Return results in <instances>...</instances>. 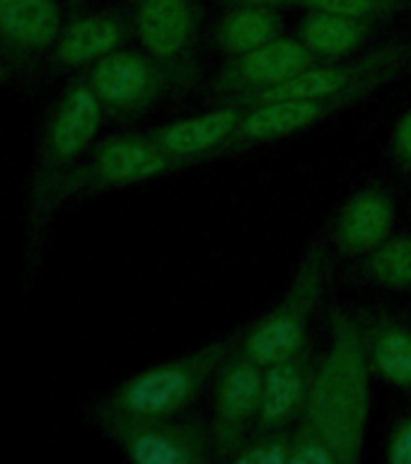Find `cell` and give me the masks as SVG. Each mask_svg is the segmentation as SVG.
<instances>
[{
    "label": "cell",
    "instance_id": "obj_1",
    "mask_svg": "<svg viewBox=\"0 0 411 464\" xmlns=\"http://www.w3.org/2000/svg\"><path fill=\"white\" fill-rule=\"evenodd\" d=\"M107 121L83 72L65 80L39 114L20 203V283L32 293L42 281L61 196L71 172L100 138Z\"/></svg>",
    "mask_w": 411,
    "mask_h": 464
},
{
    "label": "cell",
    "instance_id": "obj_2",
    "mask_svg": "<svg viewBox=\"0 0 411 464\" xmlns=\"http://www.w3.org/2000/svg\"><path fill=\"white\" fill-rule=\"evenodd\" d=\"M370 372L361 317L337 307L329 314V343L312 375L303 416L325 435L339 464H354L363 455L370 416Z\"/></svg>",
    "mask_w": 411,
    "mask_h": 464
},
{
    "label": "cell",
    "instance_id": "obj_3",
    "mask_svg": "<svg viewBox=\"0 0 411 464\" xmlns=\"http://www.w3.org/2000/svg\"><path fill=\"white\" fill-rule=\"evenodd\" d=\"M232 348V339H216L187 355L138 370L87 401V423L102 428L116 420L181 416L218 375Z\"/></svg>",
    "mask_w": 411,
    "mask_h": 464
},
{
    "label": "cell",
    "instance_id": "obj_4",
    "mask_svg": "<svg viewBox=\"0 0 411 464\" xmlns=\"http://www.w3.org/2000/svg\"><path fill=\"white\" fill-rule=\"evenodd\" d=\"M181 169H187V165L160 150L145 130L112 133L97 138L85 158L75 165L65 181L61 206L65 210L73 203L93 196L148 184Z\"/></svg>",
    "mask_w": 411,
    "mask_h": 464
},
{
    "label": "cell",
    "instance_id": "obj_5",
    "mask_svg": "<svg viewBox=\"0 0 411 464\" xmlns=\"http://www.w3.org/2000/svg\"><path fill=\"white\" fill-rule=\"evenodd\" d=\"M327 281V249L312 242L305 249L286 295L254 322L240 348L261 365H271L300 353L308 346V326L319 307Z\"/></svg>",
    "mask_w": 411,
    "mask_h": 464
},
{
    "label": "cell",
    "instance_id": "obj_6",
    "mask_svg": "<svg viewBox=\"0 0 411 464\" xmlns=\"http://www.w3.org/2000/svg\"><path fill=\"white\" fill-rule=\"evenodd\" d=\"M83 75L100 100L107 121H131L187 82L191 68L165 63L143 49L122 46L90 65Z\"/></svg>",
    "mask_w": 411,
    "mask_h": 464
},
{
    "label": "cell",
    "instance_id": "obj_7",
    "mask_svg": "<svg viewBox=\"0 0 411 464\" xmlns=\"http://www.w3.org/2000/svg\"><path fill=\"white\" fill-rule=\"evenodd\" d=\"M97 430L136 464H206L216 457L210 426L196 419L116 420Z\"/></svg>",
    "mask_w": 411,
    "mask_h": 464
},
{
    "label": "cell",
    "instance_id": "obj_8",
    "mask_svg": "<svg viewBox=\"0 0 411 464\" xmlns=\"http://www.w3.org/2000/svg\"><path fill=\"white\" fill-rule=\"evenodd\" d=\"M64 22V0H0V49L20 85L42 78Z\"/></svg>",
    "mask_w": 411,
    "mask_h": 464
},
{
    "label": "cell",
    "instance_id": "obj_9",
    "mask_svg": "<svg viewBox=\"0 0 411 464\" xmlns=\"http://www.w3.org/2000/svg\"><path fill=\"white\" fill-rule=\"evenodd\" d=\"M315 63L319 61L298 36H276L257 49L232 56L216 75L210 92L218 100L238 102L247 107L259 94L274 90Z\"/></svg>",
    "mask_w": 411,
    "mask_h": 464
},
{
    "label": "cell",
    "instance_id": "obj_10",
    "mask_svg": "<svg viewBox=\"0 0 411 464\" xmlns=\"http://www.w3.org/2000/svg\"><path fill=\"white\" fill-rule=\"evenodd\" d=\"M366 100V94H339V97H296V100L257 102L245 107L242 121L232 138L220 150V158H230L235 152L276 143L283 138L296 136L318 123L332 119L356 102Z\"/></svg>",
    "mask_w": 411,
    "mask_h": 464
},
{
    "label": "cell",
    "instance_id": "obj_11",
    "mask_svg": "<svg viewBox=\"0 0 411 464\" xmlns=\"http://www.w3.org/2000/svg\"><path fill=\"white\" fill-rule=\"evenodd\" d=\"M264 365L242 351L232 348L216 375V394H213V448L216 457L230 459L240 442L247 438L250 426H254L259 411Z\"/></svg>",
    "mask_w": 411,
    "mask_h": 464
},
{
    "label": "cell",
    "instance_id": "obj_12",
    "mask_svg": "<svg viewBox=\"0 0 411 464\" xmlns=\"http://www.w3.org/2000/svg\"><path fill=\"white\" fill-rule=\"evenodd\" d=\"M133 36L129 14L119 10H85L65 14V22L46 61L51 72H85L100 58L122 49Z\"/></svg>",
    "mask_w": 411,
    "mask_h": 464
},
{
    "label": "cell",
    "instance_id": "obj_13",
    "mask_svg": "<svg viewBox=\"0 0 411 464\" xmlns=\"http://www.w3.org/2000/svg\"><path fill=\"white\" fill-rule=\"evenodd\" d=\"M131 29L141 49L172 65H187L201 24L199 0H133Z\"/></svg>",
    "mask_w": 411,
    "mask_h": 464
},
{
    "label": "cell",
    "instance_id": "obj_14",
    "mask_svg": "<svg viewBox=\"0 0 411 464\" xmlns=\"http://www.w3.org/2000/svg\"><path fill=\"white\" fill-rule=\"evenodd\" d=\"M245 107L238 102H225L223 107L209 109L196 116H187L180 121L155 126L145 133L167 155L181 160L191 167L201 160L220 158V150L230 140L242 121Z\"/></svg>",
    "mask_w": 411,
    "mask_h": 464
},
{
    "label": "cell",
    "instance_id": "obj_15",
    "mask_svg": "<svg viewBox=\"0 0 411 464\" xmlns=\"http://www.w3.org/2000/svg\"><path fill=\"white\" fill-rule=\"evenodd\" d=\"M395 196L383 184H368L347 198L334 220V246L347 256H366L392 235Z\"/></svg>",
    "mask_w": 411,
    "mask_h": 464
},
{
    "label": "cell",
    "instance_id": "obj_16",
    "mask_svg": "<svg viewBox=\"0 0 411 464\" xmlns=\"http://www.w3.org/2000/svg\"><path fill=\"white\" fill-rule=\"evenodd\" d=\"M312 358L308 346L300 353L264 365L259 411L254 419V430H286L293 420L305 413L312 387Z\"/></svg>",
    "mask_w": 411,
    "mask_h": 464
},
{
    "label": "cell",
    "instance_id": "obj_17",
    "mask_svg": "<svg viewBox=\"0 0 411 464\" xmlns=\"http://www.w3.org/2000/svg\"><path fill=\"white\" fill-rule=\"evenodd\" d=\"M370 370L395 390L411 392V324L395 314L361 317Z\"/></svg>",
    "mask_w": 411,
    "mask_h": 464
},
{
    "label": "cell",
    "instance_id": "obj_18",
    "mask_svg": "<svg viewBox=\"0 0 411 464\" xmlns=\"http://www.w3.org/2000/svg\"><path fill=\"white\" fill-rule=\"evenodd\" d=\"M370 34L373 22L319 10H308L298 27V39L318 61H341L356 49H361Z\"/></svg>",
    "mask_w": 411,
    "mask_h": 464
},
{
    "label": "cell",
    "instance_id": "obj_19",
    "mask_svg": "<svg viewBox=\"0 0 411 464\" xmlns=\"http://www.w3.org/2000/svg\"><path fill=\"white\" fill-rule=\"evenodd\" d=\"M283 17L269 5H235L218 22L213 42L228 56H240L281 36Z\"/></svg>",
    "mask_w": 411,
    "mask_h": 464
},
{
    "label": "cell",
    "instance_id": "obj_20",
    "mask_svg": "<svg viewBox=\"0 0 411 464\" xmlns=\"http://www.w3.org/2000/svg\"><path fill=\"white\" fill-rule=\"evenodd\" d=\"M358 274L385 290H411V235H390L383 245L361 256Z\"/></svg>",
    "mask_w": 411,
    "mask_h": 464
},
{
    "label": "cell",
    "instance_id": "obj_21",
    "mask_svg": "<svg viewBox=\"0 0 411 464\" xmlns=\"http://www.w3.org/2000/svg\"><path fill=\"white\" fill-rule=\"evenodd\" d=\"M235 464H290V430H254L232 452Z\"/></svg>",
    "mask_w": 411,
    "mask_h": 464
},
{
    "label": "cell",
    "instance_id": "obj_22",
    "mask_svg": "<svg viewBox=\"0 0 411 464\" xmlns=\"http://www.w3.org/2000/svg\"><path fill=\"white\" fill-rule=\"evenodd\" d=\"M296 5L305 7V10L356 17V20L380 22L402 13L406 7V0H298Z\"/></svg>",
    "mask_w": 411,
    "mask_h": 464
},
{
    "label": "cell",
    "instance_id": "obj_23",
    "mask_svg": "<svg viewBox=\"0 0 411 464\" xmlns=\"http://www.w3.org/2000/svg\"><path fill=\"white\" fill-rule=\"evenodd\" d=\"M290 464H339V459L325 440V435L312 423L303 420V426L290 433Z\"/></svg>",
    "mask_w": 411,
    "mask_h": 464
},
{
    "label": "cell",
    "instance_id": "obj_24",
    "mask_svg": "<svg viewBox=\"0 0 411 464\" xmlns=\"http://www.w3.org/2000/svg\"><path fill=\"white\" fill-rule=\"evenodd\" d=\"M385 459L392 464H411V411L392 426L385 442Z\"/></svg>",
    "mask_w": 411,
    "mask_h": 464
},
{
    "label": "cell",
    "instance_id": "obj_25",
    "mask_svg": "<svg viewBox=\"0 0 411 464\" xmlns=\"http://www.w3.org/2000/svg\"><path fill=\"white\" fill-rule=\"evenodd\" d=\"M392 155L402 169H411V107L406 109L392 133Z\"/></svg>",
    "mask_w": 411,
    "mask_h": 464
},
{
    "label": "cell",
    "instance_id": "obj_26",
    "mask_svg": "<svg viewBox=\"0 0 411 464\" xmlns=\"http://www.w3.org/2000/svg\"><path fill=\"white\" fill-rule=\"evenodd\" d=\"M10 85H20L17 80V72H15L10 58L5 56V51L0 49V87H10Z\"/></svg>",
    "mask_w": 411,
    "mask_h": 464
},
{
    "label": "cell",
    "instance_id": "obj_27",
    "mask_svg": "<svg viewBox=\"0 0 411 464\" xmlns=\"http://www.w3.org/2000/svg\"><path fill=\"white\" fill-rule=\"evenodd\" d=\"M232 5H269V7H279V5H296L298 0H228Z\"/></svg>",
    "mask_w": 411,
    "mask_h": 464
}]
</instances>
